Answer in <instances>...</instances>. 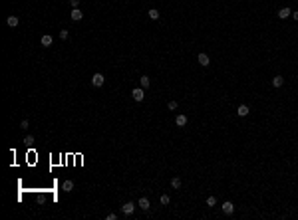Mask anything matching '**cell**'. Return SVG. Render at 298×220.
Here are the masks:
<instances>
[{"label": "cell", "mask_w": 298, "mask_h": 220, "mask_svg": "<svg viewBox=\"0 0 298 220\" xmlns=\"http://www.w3.org/2000/svg\"><path fill=\"white\" fill-rule=\"evenodd\" d=\"M103 82H106V78H103L102 74H94V78H91V85L94 87H102Z\"/></svg>", "instance_id": "6da1fadb"}, {"label": "cell", "mask_w": 298, "mask_h": 220, "mask_svg": "<svg viewBox=\"0 0 298 220\" xmlns=\"http://www.w3.org/2000/svg\"><path fill=\"white\" fill-rule=\"evenodd\" d=\"M131 95H133V99H135V101H139V103H141V101H143V97H145L143 87H135V89L131 91Z\"/></svg>", "instance_id": "7a4b0ae2"}, {"label": "cell", "mask_w": 298, "mask_h": 220, "mask_svg": "<svg viewBox=\"0 0 298 220\" xmlns=\"http://www.w3.org/2000/svg\"><path fill=\"white\" fill-rule=\"evenodd\" d=\"M121 210H123L125 216H131V214L135 212V204H133V202H125V204L121 206Z\"/></svg>", "instance_id": "3957f363"}, {"label": "cell", "mask_w": 298, "mask_h": 220, "mask_svg": "<svg viewBox=\"0 0 298 220\" xmlns=\"http://www.w3.org/2000/svg\"><path fill=\"white\" fill-rule=\"evenodd\" d=\"M221 208H223V212H225V214H229V216H230V214L234 212V204H233V202H230V200H225V202H223V206H221Z\"/></svg>", "instance_id": "277c9868"}, {"label": "cell", "mask_w": 298, "mask_h": 220, "mask_svg": "<svg viewBox=\"0 0 298 220\" xmlns=\"http://www.w3.org/2000/svg\"><path fill=\"white\" fill-rule=\"evenodd\" d=\"M70 18H72L74 22H79V20L83 18V12L79 10V8H72V14H70Z\"/></svg>", "instance_id": "5b68a950"}, {"label": "cell", "mask_w": 298, "mask_h": 220, "mask_svg": "<svg viewBox=\"0 0 298 220\" xmlns=\"http://www.w3.org/2000/svg\"><path fill=\"white\" fill-rule=\"evenodd\" d=\"M290 14H292V10H290L288 6H284V8H280V10H278V18H280V20L290 18Z\"/></svg>", "instance_id": "8992f818"}, {"label": "cell", "mask_w": 298, "mask_h": 220, "mask_svg": "<svg viewBox=\"0 0 298 220\" xmlns=\"http://www.w3.org/2000/svg\"><path fill=\"white\" fill-rule=\"evenodd\" d=\"M197 60H199V63H201V66H203V67H207L209 63H211V60H209V56H207V54H205V52H201V54H199V58H197Z\"/></svg>", "instance_id": "52a82bcc"}, {"label": "cell", "mask_w": 298, "mask_h": 220, "mask_svg": "<svg viewBox=\"0 0 298 220\" xmlns=\"http://www.w3.org/2000/svg\"><path fill=\"white\" fill-rule=\"evenodd\" d=\"M237 113H238V117H246L250 113V109H249V105H238V109H237Z\"/></svg>", "instance_id": "ba28073f"}, {"label": "cell", "mask_w": 298, "mask_h": 220, "mask_svg": "<svg viewBox=\"0 0 298 220\" xmlns=\"http://www.w3.org/2000/svg\"><path fill=\"white\" fill-rule=\"evenodd\" d=\"M52 42H54V38L50 36V34H44V36L40 38V44H42V46H46V48H48V46H52Z\"/></svg>", "instance_id": "9c48e42d"}, {"label": "cell", "mask_w": 298, "mask_h": 220, "mask_svg": "<svg viewBox=\"0 0 298 220\" xmlns=\"http://www.w3.org/2000/svg\"><path fill=\"white\" fill-rule=\"evenodd\" d=\"M6 24H8V26H10V28H16V26H18V24H20L18 16H8V18H6Z\"/></svg>", "instance_id": "30bf717a"}, {"label": "cell", "mask_w": 298, "mask_h": 220, "mask_svg": "<svg viewBox=\"0 0 298 220\" xmlns=\"http://www.w3.org/2000/svg\"><path fill=\"white\" fill-rule=\"evenodd\" d=\"M175 123H177L179 127H185L187 125V115H183V113H181V115H177V117H175Z\"/></svg>", "instance_id": "8fae6325"}, {"label": "cell", "mask_w": 298, "mask_h": 220, "mask_svg": "<svg viewBox=\"0 0 298 220\" xmlns=\"http://www.w3.org/2000/svg\"><path fill=\"white\" fill-rule=\"evenodd\" d=\"M139 83H141V87H143V89H147V87L151 85V79L147 78V75H141V78H139Z\"/></svg>", "instance_id": "7c38bea8"}, {"label": "cell", "mask_w": 298, "mask_h": 220, "mask_svg": "<svg viewBox=\"0 0 298 220\" xmlns=\"http://www.w3.org/2000/svg\"><path fill=\"white\" fill-rule=\"evenodd\" d=\"M139 208L141 210H149V198H145V196L139 198Z\"/></svg>", "instance_id": "4fadbf2b"}, {"label": "cell", "mask_w": 298, "mask_h": 220, "mask_svg": "<svg viewBox=\"0 0 298 220\" xmlns=\"http://www.w3.org/2000/svg\"><path fill=\"white\" fill-rule=\"evenodd\" d=\"M282 83H284L282 75H274V78H272V85L274 87H282Z\"/></svg>", "instance_id": "5bb4252c"}, {"label": "cell", "mask_w": 298, "mask_h": 220, "mask_svg": "<svg viewBox=\"0 0 298 220\" xmlns=\"http://www.w3.org/2000/svg\"><path fill=\"white\" fill-rule=\"evenodd\" d=\"M147 16H149L151 20H159V10H155V8H149Z\"/></svg>", "instance_id": "9a60e30c"}, {"label": "cell", "mask_w": 298, "mask_h": 220, "mask_svg": "<svg viewBox=\"0 0 298 220\" xmlns=\"http://www.w3.org/2000/svg\"><path fill=\"white\" fill-rule=\"evenodd\" d=\"M171 187H173V188H181V179H179V176H173V179H171Z\"/></svg>", "instance_id": "2e32d148"}, {"label": "cell", "mask_w": 298, "mask_h": 220, "mask_svg": "<svg viewBox=\"0 0 298 220\" xmlns=\"http://www.w3.org/2000/svg\"><path fill=\"white\" fill-rule=\"evenodd\" d=\"M62 188H64L66 192H70V190L74 188V183H72V180H64V184H62Z\"/></svg>", "instance_id": "e0dca14e"}, {"label": "cell", "mask_w": 298, "mask_h": 220, "mask_svg": "<svg viewBox=\"0 0 298 220\" xmlns=\"http://www.w3.org/2000/svg\"><path fill=\"white\" fill-rule=\"evenodd\" d=\"M177 101H169V103H167V109H169V111H175V109H177Z\"/></svg>", "instance_id": "ac0fdd59"}, {"label": "cell", "mask_w": 298, "mask_h": 220, "mask_svg": "<svg viewBox=\"0 0 298 220\" xmlns=\"http://www.w3.org/2000/svg\"><path fill=\"white\" fill-rule=\"evenodd\" d=\"M22 143H26V145H32V143H34V135H26Z\"/></svg>", "instance_id": "d6986e66"}, {"label": "cell", "mask_w": 298, "mask_h": 220, "mask_svg": "<svg viewBox=\"0 0 298 220\" xmlns=\"http://www.w3.org/2000/svg\"><path fill=\"white\" fill-rule=\"evenodd\" d=\"M159 200H161V204H165V206H167V204L171 202V198L167 196V194H161V198H159Z\"/></svg>", "instance_id": "ffe728a7"}, {"label": "cell", "mask_w": 298, "mask_h": 220, "mask_svg": "<svg viewBox=\"0 0 298 220\" xmlns=\"http://www.w3.org/2000/svg\"><path fill=\"white\" fill-rule=\"evenodd\" d=\"M215 204H217V198L215 196H209L207 198V206H215Z\"/></svg>", "instance_id": "44dd1931"}, {"label": "cell", "mask_w": 298, "mask_h": 220, "mask_svg": "<svg viewBox=\"0 0 298 220\" xmlns=\"http://www.w3.org/2000/svg\"><path fill=\"white\" fill-rule=\"evenodd\" d=\"M30 127V123H28V119H22V123H20V129H28Z\"/></svg>", "instance_id": "7402d4cb"}, {"label": "cell", "mask_w": 298, "mask_h": 220, "mask_svg": "<svg viewBox=\"0 0 298 220\" xmlns=\"http://www.w3.org/2000/svg\"><path fill=\"white\" fill-rule=\"evenodd\" d=\"M60 38H62V40H66V38H68V30H60Z\"/></svg>", "instance_id": "603a6c76"}, {"label": "cell", "mask_w": 298, "mask_h": 220, "mask_svg": "<svg viewBox=\"0 0 298 220\" xmlns=\"http://www.w3.org/2000/svg\"><path fill=\"white\" fill-rule=\"evenodd\" d=\"M70 4H72V8H78L79 6V0H70Z\"/></svg>", "instance_id": "cb8c5ba5"}, {"label": "cell", "mask_w": 298, "mask_h": 220, "mask_svg": "<svg viewBox=\"0 0 298 220\" xmlns=\"http://www.w3.org/2000/svg\"><path fill=\"white\" fill-rule=\"evenodd\" d=\"M115 218H117V214H113V212L107 214V220H115Z\"/></svg>", "instance_id": "d4e9b609"}, {"label": "cell", "mask_w": 298, "mask_h": 220, "mask_svg": "<svg viewBox=\"0 0 298 220\" xmlns=\"http://www.w3.org/2000/svg\"><path fill=\"white\" fill-rule=\"evenodd\" d=\"M290 18H294V20H298V10H296V12H292V14H290Z\"/></svg>", "instance_id": "484cf974"}]
</instances>
